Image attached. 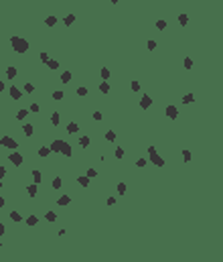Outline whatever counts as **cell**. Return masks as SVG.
I'll list each match as a JSON object with an SVG mask.
<instances>
[{
  "instance_id": "15",
  "label": "cell",
  "mask_w": 223,
  "mask_h": 262,
  "mask_svg": "<svg viewBox=\"0 0 223 262\" xmlns=\"http://www.w3.org/2000/svg\"><path fill=\"white\" fill-rule=\"evenodd\" d=\"M63 23H65V27H69V25H73V23H75V14H67V16H65V20H63Z\"/></svg>"
},
{
  "instance_id": "41",
  "label": "cell",
  "mask_w": 223,
  "mask_h": 262,
  "mask_svg": "<svg viewBox=\"0 0 223 262\" xmlns=\"http://www.w3.org/2000/svg\"><path fill=\"white\" fill-rule=\"evenodd\" d=\"M122 157H124V150L118 146V148H116V159H122Z\"/></svg>"
},
{
  "instance_id": "45",
  "label": "cell",
  "mask_w": 223,
  "mask_h": 262,
  "mask_svg": "<svg viewBox=\"0 0 223 262\" xmlns=\"http://www.w3.org/2000/svg\"><path fill=\"white\" fill-rule=\"evenodd\" d=\"M103 116H101V112H93V120H101Z\"/></svg>"
},
{
  "instance_id": "16",
  "label": "cell",
  "mask_w": 223,
  "mask_h": 262,
  "mask_svg": "<svg viewBox=\"0 0 223 262\" xmlns=\"http://www.w3.org/2000/svg\"><path fill=\"white\" fill-rule=\"evenodd\" d=\"M105 140L107 142H114L116 140V132H114V130H107V132H105Z\"/></svg>"
},
{
  "instance_id": "54",
  "label": "cell",
  "mask_w": 223,
  "mask_h": 262,
  "mask_svg": "<svg viewBox=\"0 0 223 262\" xmlns=\"http://www.w3.org/2000/svg\"><path fill=\"white\" fill-rule=\"evenodd\" d=\"M0 250H2V242H0Z\"/></svg>"
},
{
  "instance_id": "50",
  "label": "cell",
  "mask_w": 223,
  "mask_h": 262,
  "mask_svg": "<svg viewBox=\"0 0 223 262\" xmlns=\"http://www.w3.org/2000/svg\"><path fill=\"white\" fill-rule=\"evenodd\" d=\"M4 203H6V201H4V197L0 195V207H4Z\"/></svg>"
},
{
  "instance_id": "7",
  "label": "cell",
  "mask_w": 223,
  "mask_h": 262,
  "mask_svg": "<svg viewBox=\"0 0 223 262\" xmlns=\"http://www.w3.org/2000/svg\"><path fill=\"white\" fill-rule=\"evenodd\" d=\"M150 106H152V98H150V96H142L140 108H142V110H146V108H150Z\"/></svg>"
},
{
  "instance_id": "2",
  "label": "cell",
  "mask_w": 223,
  "mask_h": 262,
  "mask_svg": "<svg viewBox=\"0 0 223 262\" xmlns=\"http://www.w3.org/2000/svg\"><path fill=\"white\" fill-rule=\"evenodd\" d=\"M10 45L16 53H27L29 51V41L27 39H22V37H12L10 39Z\"/></svg>"
},
{
  "instance_id": "33",
  "label": "cell",
  "mask_w": 223,
  "mask_h": 262,
  "mask_svg": "<svg viewBox=\"0 0 223 262\" xmlns=\"http://www.w3.org/2000/svg\"><path fill=\"white\" fill-rule=\"evenodd\" d=\"M126 189H128V187H126V183H118V193H120V195H124V193H126Z\"/></svg>"
},
{
  "instance_id": "37",
  "label": "cell",
  "mask_w": 223,
  "mask_h": 262,
  "mask_svg": "<svg viewBox=\"0 0 223 262\" xmlns=\"http://www.w3.org/2000/svg\"><path fill=\"white\" fill-rule=\"evenodd\" d=\"M63 96H65L63 92H55V94H53V100H57V102H61V100H63Z\"/></svg>"
},
{
  "instance_id": "47",
  "label": "cell",
  "mask_w": 223,
  "mask_h": 262,
  "mask_svg": "<svg viewBox=\"0 0 223 262\" xmlns=\"http://www.w3.org/2000/svg\"><path fill=\"white\" fill-rule=\"evenodd\" d=\"M31 112H39V104H31Z\"/></svg>"
},
{
  "instance_id": "17",
  "label": "cell",
  "mask_w": 223,
  "mask_h": 262,
  "mask_svg": "<svg viewBox=\"0 0 223 262\" xmlns=\"http://www.w3.org/2000/svg\"><path fill=\"white\" fill-rule=\"evenodd\" d=\"M67 130H69V132H71V134H75V132H77V130H79V126H77L75 122H69V124H67Z\"/></svg>"
},
{
  "instance_id": "9",
  "label": "cell",
  "mask_w": 223,
  "mask_h": 262,
  "mask_svg": "<svg viewBox=\"0 0 223 262\" xmlns=\"http://www.w3.org/2000/svg\"><path fill=\"white\" fill-rule=\"evenodd\" d=\"M22 132H25V136H33L35 126H33V124H25V126H22Z\"/></svg>"
},
{
  "instance_id": "13",
  "label": "cell",
  "mask_w": 223,
  "mask_h": 262,
  "mask_svg": "<svg viewBox=\"0 0 223 262\" xmlns=\"http://www.w3.org/2000/svg\"><path fill=\"white\" fill-rule=\"evenodd\" d=\"M45 65H47L49 69H59V61H55V59H51V57H49V61L45 63Z\"/></svg>"
},
{
  "instance_id": "30",
  "label": "cell",
  "mask_w": 223,
  "mask_h": 262,
  "mask_svg": "<svg viewBox=\"0 0 223 262\" xmlns=\"http://www.w3.org/2000/svg\"><path fill=\"white\" fill-rule=\"evenodd\" d=\"M178 23H181V25H187V23H189V16H187V14H178Z\"/></svg>"
},
{
  "instance_id": "23",
  "label": "cell",
  "mask_w": 223,
  "mask_h": 262,
  "mask_svg": "<svg viewBox=\"0 0 223 262\" xmlns=\"http://www.w3.org/2000/svg\"><path fill=\"white\" fill-rule=\"evenodd\" d=\"M10 220H12V222H22V215H20L18 211H12V213H10Z\"/></svg>"
},
{
  "instance_id": "31",
  "label": "cell",
  "mask_w": 223,
  "mask_h": 262,
  "mask_svg": "<svg viewBox=\"0 0 223 262\" xmlns=\"http://www.w3.org/2000/svg\"><path fill=\"white\" fill-rule=\"evenodd\" d=\"M156 29H158V31H164V29H166V20H158V23H156Z\"/></svg>"
},
{
  "instance_id": "19",
  "label": "cell",
  "mask_w": 223,
  "mask_h": 262,
  "mask_svg": "<svg viewBox=\"0 0 223 262\" xmlns=\"http://www.w3.org/2000/svg\"><path fill=\"white\" fill-rule=\"evenodd\" d=\"M61 81H63V83H69V81H71V73H69V71H63V73H61Z\"/></svg>"
},
{
  "instance_id": "46",
  "label": "cell",
  "mask_w": 223,
  "mask_h": 262,
  "mask_svg": "<svg viewBox=\"0 0 223 262\" xmlns=\"http://www.w3.org/2000/svg\"><path fill=\"white\" fill-rule=\"evenodd\" d=\"M41 61L47 63V61H49V55H47V53H41Z\"/></svg>"
},
{
  "instance_id": "27",
  "label": "cell",
  "mask_w": 223,
  "mask_h": 262,
  "mask_svg": "<svg viewBox=\"0 0 223 262\" xmlns=\"http://www.w3.org/2000/svg\"><path fill=\"white\" fill-rule=\"evenodd\" d=\"M99 75H101V79H109V69H107V67H103V69L99 71Z\"/></svg>"
},
{
  "instance_id": "20",
  "label": "cell",
  "mask_w": 223,
  "mask_h": 262,
  "mask_svg": "<svg viewBox=\"0 0 223 262\" xmlns=\"http://www.w3.org/2000/svg\"><path fill=\"white\" fill-rule=\"evenodd\" d=\"M99 90H101V94H107V92H109V83H107L105 79L99 83Z\"/></svg>"
},
{
  "instance_id": "35",
  "label": "cell",
  "mask_w": 223,
  "mask_h": 262,
  "mask_svg": "<svg viewBox=\"0 0 223 262\" xmlns=\"http://www.w3.org/2000/svg\"><path fill=\"white\" fill-rule=\"evenodd\" d=\"M183 65H185V69H191V67H193V59H191V57H187Z\"/></svg>"
},
{
  "instance_id": "52",
  "label": "cell",
  "mask_w": 223,
  "mask_h": 262,
  "mask_svg": "<svg viewBox=\"0 0 223 262\" xmlns=\"http://www.w3.org/2000/svg\"><path fill=\"white\" fill-rule=\"evenodd\" d=\"M4 232H6V230H4V226H2V224H0V236H2Z\"/></svg>"
},
{
  "instance_id": "38",
  "label": "cell",
  "mask_w": 223,
  "mask_h": 262,
  "mask_svg": "<svg viewBox=\"0 0 223 262\" xmlns=\"http://www.w3.org/2000/svg\"><path fill=\"white\" fill-rule=\"evenodd\" d=\"M85 175H87L89 179H91V177H95V175H97V171H95V169H87V173H85Z\"/></svg>"
},
{
  "instance_id": "12",
  "label": "cell",
  "mask_w": 223,
  "mask_h": 262,
  "mask_svg": "<svg viewBox=\"0 0 223 262\" xmlns=\"http://www.w3.org/2000/svg\"><path fill=\"white\" fill-rule=\"evenodd\" d=\"M49 152H51V148H49V146H41V148H39V157H41V159H45V157H49Z\"/></svg>"
},
{
  "instance_id": "5",
  "label": "cell",
  "mask_w": 223,
  "mask_h": 262,
  "mask_svg": "<svg viewBox=\"0 0 223 262\" xmlns=\"http://www.w3.org/2000/svg\"><path fill=\"white\" fill-rule=\"evenodd\" d=\"M8 161H10L12 165H16V167H20V165H22V155H20V152H12V155L8 157Z\"/></svg>"
},
{
  "instance_id": "22",
  "label": "cell",
  "mask_w": 223,
  "mask_h": 262,
  "mask_svg": "<svg viewBox=\"0 0 223 262\" xmlns=\"http://www.w3.org/2000/svg\"><path fill=\"white\" fill-rule=\"evenodd\" d=\"M79 144H81V148H87V146H89V136H81V138H79Z\"/></svg>"
},
{
  "instance_id": "11",
  "label": "cell",
  "mask_w": 223,
  "mask_h": 262,
  "mask_svg": "<svg viewBox=\"0 0 223 262\" xmlns=\"http://www.w3.org/2000/svg\"><path fill=\"white\" fill-rule=\"evenodd\" d=\"M16 75H18V71H16V67H12V65H10V67L6 69V77H8V79H14Z\"/></svg>"
},
{
  "instance_id": "42",
  "label": "cell",
  "mask_w": 223,
  "mask_h": 262,
  "mask_svg": "<svg viewBox=\"0 0 223 262\" xmlns=\"http://www.w3.org/2000/svg\"><path fill=\"white\" fill-rule=\"evenodd\" d=\"M152 49H156V41H148V51H152Z\"/></svg>"
},
{
  "instance_id": "1",
  "label": "cell",
  "mask_w": 223,
  "mask_h": 262,
  "mask_svg": "<svg viewBox=\"0 0 223 262\" xmlns=\"http://www.w3.org/2000/svg\"><path fill=\"white\" fill-rule=\"evenodd\" d=\"M49 148H51V152H61V155H65V157H71V146L65 140H53Z\"/></svg>"
},
{
  "instance_id": "51",
  "label": "cell",
  "mask_w": 223,
  "mask_h": 262,
  "mask_svg": "<svg viewBox=\"0 0 223 262\" xmlns=\"http://www.w3.org/2000/svg\"><path fill=\"white\" fill-rule=\"evenodd\" d=\"M4 92V81H0V94Z\"/></svg>"
},
{
  "instance_id": "21",
  "label": "cell",
  "mask_w": 223,
  "mask_h": 262,
  "mask_svg": "<svg viewBox=\"0 0 223 262\" xmlns=\"http://www.w3.org/2000/svg\"><path fill=\"white\" fill-rule=\"evenodd\" d=\"M77 183L83 185V187H87L89 185V177H87V175H85V177H77Z\"/></svg>"
},
{
  "instance_id": "48",
  "label": "cell",
  "mask_w": 223,
  "mask_h": 262,
  "mask_svg": "<svg viewBox=\"0 0 223 262\" xmlns=\"http://www.w3.org/2000/svg\"><path fill=\"white\" fill-rule=\"evenodd\" d=\"M105 203H107V205H114V203H116V197H107Z\"/></svg>"
},
{
  "instance_id": "28",
  "label": "cell",
  "mask_w": 223,
  "mask_h": 262,
  "mask_svg": "<svg viewBox=\"0 0 223 262\" xmlns=\"http://www.w3.org/2000/svg\"><path fill=\"white\" fill-rule=\"evenodd\" d=\"M61 185H63V181H61L59 177H55V179H53V189H61Z\"/></svg>"
},
{
  "instance_id": "34",
  "label": "cell",
  "mask_w": 223,
  "mask_h": 262,
  "mask_svg": "<svg viewBox=\"0 0 223 262\" xmlns=\"http://www.w3.org/2000/svg\"><path fill=\"white\" fill-rule=\"evenodd\" d=\"M25 92H27V94H33V92H35V85H33V83H25Z\"/></svg>"
},
{
  "instance_id": "26",
  "label": "cell",
  "mask_w": 223,
  "mask_h": 262,
  "mask_svg": "<svg viewBox=\"0 0 223 262\" xmlns=\"http://www.w3.org/2000/svg\"><path fill=\"white\" fill-rule=\"evenodd\" d=\"M45 217H47V222H55V220H57V213H55V211H47V215H45Z\"/></svg>"
},
{
  "instance_id": "44",
  "label": "cell",
  "mask_w": 223,
  "mask_h": 262,
  "mask_svg": "<svg viewBox=\"0 0 223 262\" xmlns=\"http://www.w3.org/2000/svg\"><path fill=\"white\" fill-rule=\"evenodd\" d=\"M136 165H138V167H146V159H138Z\"/></svg>"
},
{
  "instance_id": "32",
  "label": "cell",
  "mask_w": 223,
  "mask_h": 262,
  "mask_svg": "<svg viewBox=\"0 0 223 262\" xmlns=\"http://www.w3.org/2000/svg\"><path fill=\"white\" fill-rule=\"evenodd\" d=\"M183 102H185V104H191V102H195V96H193V94H187V96L183 98Z\"/></svg>"
},
{
  "instance_id": "29",
  "label": "cell",
  "mask_w": 223,
  "mask_h": 262,
  "mask_svg": "<svg viewBox=\"0 0 223 262\" xmlns=\"http://www.w3.org/2000/svg\"><path fill=\"white\" fill-rule=\"evenodd\" d=\"M27 114H29L27 110H18V112H16V120H22V118H27Z\"/></svg>"
},
{
  "instance_id": "43",
  "label": "cell",
  "mask_w": 223,
  "mask_h": 262,
  "mask_svg": "<svg viewBox=\"0 0 223 262\" xmlns=\"http://www.w3.org/2000/svg\"><path fill=\"white\" fill-rule=\"evenodd\" d=\"M132 90L138 92V90H140V83H138V81H132Z\"/></svg>"
},
{
  "instance_id": "53",
  "label": "cell",
  "mask_w": 223,
  "mask_h": 262,
  "mask_svg": "<svg viewBox=\"0 0 223 262\" xmlns=\"http://www.w3.org/2000/svg\"><path fill=\"white\" fill-rule=\"evenodd\" d=\"M109 2H114V4H116V2H120V0H109Z\"/></svg>"
},
{
  "instance_id": "8",
  "label": "cell",
  "mask_w": 223,
  "mask_h": 262,
  "mask_svg": "<svg viewBox=\"0 0 223 262\" xmlns=\"http://www.w3.org/2000/svg\"><path fill=\"white\" fill-rule=\"evenodd\" d=\"M10 98H12V100H18V98H22V92L18 90L16 85H12V87H10Z\"/></svg>"
},
{
  "instance_id": "36",
  "label": "cell",
  "mask_w": 223,
  "mask_h": 262,
  "mask_svg": "<svg viewBox=\"0 0 223 262\" xmlns=\"http://www.w3.org/2000/svg\"><path fill=\"white\" fill-rule=\"evenodd\" d=\"M33 179H35V183H41L43 177H41V173H39V171H33Z\"/></svg>"
},
{
  "instance_id": "24",
  "label": "cell",
  "mask_w": 223,
  "mask_h": 262,
  "mask_svg": "<svg viewBox=\"0 0 223 262\" xmlns=\"http://www.w3.org/2000/svg\"><path fill=\"white\" fill-rule=\"evenodd\" d=\"M57 23V18L55 16H47V18H45V25H47V27H53Z\"/></svg>"
},
{
  "instance_id": "14",
  "label": "cell",
  "mask_w": 223,
  "mask_h": 262,
  "mask_svg": "<svg viewBox=\"0 0 223 262\" xmlns=\"http://www.w3.org/2000/svg\"><path fill=\"white\" fill-rule=\"evenodd\" d=\"M39 224V217L37 215H29L27 217V226H37Z\"/></svg>"
},
{
  "instance_id": "25",
  "label": "cell",
  "mask_w": 223,
  "mask_h": 262,
  "mask_svg": "<svg viewBox=\"0 0 223 262\" xmlns=\"http://www.w3.org/2000/svg\"><path fill=\"white\" fill-rule=\"evenodd\" d=\"M27 191H29V195H31V197H35V195H37V183H35V185H29V187H27Z\"/></svg>"
},
{
  "instance_id": "39",
  "label": "cell",
  "mask_w": 223,
  "mask_h": 262,
  "mask_svg": "<svg viewBox=\"0 0 223 262\" xmlns=\"http://www.w3.org/2000/svg\"><path fill=\"white\" fill-rule=\"evenodd\" d=\"M183 159H185V163L191 161V152H189V150H183Z\"/></svg>"
},
{
  "instance_id": "3",
  "label": "cell",
  "mask_w": 223,
  "mask_h": 262,
  "mask_svg": "<svg viewBox=\"0 0 223 262\" xmlns=\"http://www.w3.org/2000/svg\"><path fill=\"white\" fill-rule=\"evenodd\" d=\"M148 157H150V161H152L156 167H162V165H164V159L158 155V152H156L154 146H148Z\"/></svg>"
},
{
  "instance_id": "10",
  "label": "cell",
  "mask_w": 223,
  "mask_h": 262,
  "mask_svg": "<svg viewBox=\"0 0 223 262\" xmlns=\"http://www.w3.org/2000/svg\"><path fill=\"white\" fill-rule=\"evenodd\" d=\"M71 203V197L69 195H61V197L57 199V205H69Z\"/></svg>"
},
{
  "instance_id": "4",
  "label": "cell",
  "mask_w": 223,
  "mask_h": 262,
  "mask_svg": "<svg viewBox=\"0 0 223 262\" xmlns=\"http://www.w3.org/2000/svg\"><path fill=\"white\" fill-rule=\"evenodd\" d=\"M0 144H2V146H6V148H10V150L18 148V142H16L12 136H2V138H0Z\"/></svg>"
},
{
  "instance_id": "55",
  "label": "cell",
  "mask_w": 223,
  "mask_h": 262,
  "mask_svg": "<svg viewBox=\"0 0 223 262\" xmlns=\"http://www.w3.org/2000/svg\"><path fill=\"white\" fill-rule=\"evenodd\" d=\"M0 187H2V179H0Z\"/></svg>"
},
{
  "instance_id": "6",
  "label": "cell",
  "mask_w": 223,
  "mask_h": 262,
  "mask_svg": "<svg viewBox=\"0 0 223 262\" xmlns=\"http://www.w3.org/2000/svg\"><path fill=\"white\" fill-rule=\"evenodd\" d=\"M164 114L170 118V120H174L176 116H178V110H176V106H166V110H164Z\"/></svg>"
},
{
  "instance_id": "40",
  "label": "cell",
  "mask_w": 223,
  "mask_h": 262,
  "mask_svg": "<svg viewBox=\"0 0 223 262\" xmlns=\"http://www.w3.org/2000/svg\"><path fill=\"white\" fill-rule=\"evenodd\" d=\"M77 96H87V87H79V90H77Z\"/></svg>"
},
{
  "instance_id": "18",
  "label": "cell",
  "mask_w": 223,
  "mask_h": 262,
  "mask_svg": "<svg viewBox=\"0 0 223 262\" xmlns=\"http://www.w3.org/2000/svg\"><path fill=\"white\" fill-rule=\"evenodd\" d=\"M59 120H61L59 112H53V114H51V122H53V126H59Z\"/></svg>"
},
{
  "instance_id": "49",
  "label": "cell",
  "mask_w": 223,
  "mask_h": 262,
  "mask_svg": "<svg viewBox=\"0 0 223 262\" xmlns=\"http://www.w3.org/2000/svg\"><path fill=\"white\" fill-rule=\"evenodd\" d=\"M4 175H6V169H4L2 165H0V179H2V177H4Z\"/></svg>"
}]
</instances>
